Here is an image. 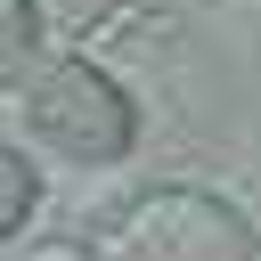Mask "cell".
Wrapping results in <instances>:
<instances>
[{
  "instance_id": "cell-1",
  "label": "cell",
  "mask_w": 261,
  "mask_h": 261,
  "mask_svg": "<svg viewBox=\"0 0 261 261\" xmlns=\"http://www.w3.org/2000/svg\"><path fill=\"white\" fill-rule=\"evenodd\" d=\"M98 261H253L261 237L253 220L220 196V188H196V179H155L139 196H122L90 245Z\"/></svg>"
},
{
  "instance_id": "cell-2",
  "label": "cell",
  "mask_w": 261,
  "mask_h": 261,
  "mask_svg": "<svg viewBox=\"0 0 261 261\" xmlns=\"http://www.w3.org/2000/svg\"><path fill=\"white\" fill-rule=\"evenodd\" d=\"M24 130H33L49 155L98 171V163H122V155L139 147V106H130V90H122L106 65L57 57V65H41L33 90H24Z\"/></svg>"
},
{
  "instance_id": "cell-3",
  "label": "cell",
  "mask_w": 261,
  "mask_h": 261,
  "mask_svg": "<svg viewBox=\"0 0 261 261\" xmlns=\"http://www.w3.org/2000/svg\"><path fill=\"white\" fill-rule=\"evenodd\" d=\"M33 204H41V179H33V163L16 155V147H0V245L33 220Z\"/></svg>"
},
{
  "instance_id": "cell-4",
  "label": "cell",
  "mask_w": 261,
  "mask_h": 261,
  "mask_svg": "<svg viewBox=\"0 0 261 261\" xmlns=\"http://www.w3.org/2000/svg\"><path fill=\"white\" fill-rule=\"evenodd\" d=\"M33 49H41V16H33V0H0V90L33 65Z\"/></svg>"
},
{
  "instance_id": "cell-5",
  "label": "cell",
  "mask_w": 261,
  "mask_h": 261,
  "mask_svg": "<svg viewBox=\"0 0 261 261\" xmlns=\"http://www.w3.org/2000/svg\"><path fill=\"white\" fill-rule=\"evenodd\" d=\"M0 261H98V253H82V245H65V237H41V245H16V253H0Z\"/></svg>"
}]
</instances>
